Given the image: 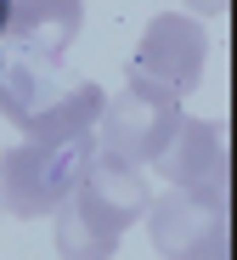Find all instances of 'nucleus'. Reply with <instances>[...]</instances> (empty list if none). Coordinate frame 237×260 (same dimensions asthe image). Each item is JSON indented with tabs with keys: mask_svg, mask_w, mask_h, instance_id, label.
Returning a JSON list of instances; mask_svg holds the SVG:
<instances>
[{
	"mask_svg": "<svg viewBox=\"0 0 237 260\" xmlns=\"http://www.w3.org/2000/svg\"><path fill=\"white\" fill-rule=\"evenodd\" d=\"M96 158V136H74V142H17L0 153V209L40 221V215H57L79 176Z\"/></svg>",
	"mask_w": 237,
	"mask_h": 260,
	"instance_id": "f257e3e1",
	"label": "nucleus"
},
{
	"mask_svg": "<svg viewBox=\"0 0 237 260\" xmlns=\"http://www.w3.org/2000/svg\"><path fill=\"white\" fill-rule=\"evenodd\" d=\"M181 119H186V113H181V96H175V91L124 74L119 91L102 96V113H96V130H90V136H96V153L147 170V164H158V153L170 147V136H175Z\"/></svg>",
	"mask_w": 237,
	"mask_h": 260,
	"instance_id": "f03ea898",
	"label": "nucleus"
},
{
	"mask_svg": "<svg viewBox=\"0 0 237 260\" xmlns=\"http://www.w3.org/2000/svg\"><path fill=\"white\" fill-rule=\"evenodd\" d=\"M158 176L181 192L204 198L209 209H226L231 198V147L220 119H181L170 147L158 153Z\"/></svg>",
	"mask_w": 237,
	"mask_h": 260,
	"instance_id": "7ed1b4c3",
	"label": "nucleus"
},
{
	"mask_svg": "<svg viewBox=\"0 0 237 260\" xmlns=\"http://www.w3.org/2000/svg\"><path fill=\"white\" fill-rule=\"evenodd\" d=\"M209 62V34L192 12H158L147 28H141V46L130 57V79H153L164 91L186 96L204 79Z\"/></svg>",
	"mask_w": 237,
	"mask_h": 260,
	"instance_id": "20e7f679",
	"label": "nucleus"
},
{
	"mask_svg": "<svg viewBox=\"0 0 237 260\" xmlns=\"http://www.w3.org/2000/svg\"><path fill=\"white\" fill-rule=\"evenodd\" d=\"M85 28V0H12L6 6V57H34V62H62Z\"/></svg>",
	"mask_w": 237,
	"mask_h": 260,
	"instance_id": "39448f33",
	"label": "nucleus"
},
{
	"mask_svg": "<svg viewBox=\"0 0 237 260\" xmlns=\"http://www.w3.org/2000/svg\"><path fill=\"white\" fill-rule=\"evenodd\" d=\"M147 198H153V187H147V176H141L136 164H119V158L96 153V158H90V170L79 176V187H74L68 204L85 215V221H96V226H108V232L124 238V232L141 221Z\"/></svg>",
	"mask_w": 237,
	"mask_h": 260,
	"instance_id": "423d86ee",
	"label": "nucleus"
},
{
	"mask_svg": "<svg viewBox=\"0 0 237 260\" xmlns=\"http://www.w3.org/2000/svg\"><path fill=\"white\" fill-rule=\"evenodd\" d=\"M141 226H147V238H153V249H158L164 260H186V254L209 249L215 238H231L226 209H209L204 198L181 192V187L147 198V209H141Z\"/></svg>",
	"mask_w": 237,
	"mask_h": 260,
	"instance_id": "0eeeda50",
	"label": "nucleus"
},
{
	"mask_svg": "<svg viewBox=\"0 0 237 260\" xmlns=\"http://www.w3.org/2000/svg\"><path fill=\"white\" fill-rule=\"evenodd\" d=\"M68 74L62 62H34V57H6L0 62V113H6L17 130L40 113V108H51L62 91H68Z\"/></svg>",
	"mask_w": 237,
	"mask_h": 260,
	"instance_id": "6e6552de",
	"label": "nucleus"
},
{
	"mask_svg": "<svg viewBox=\"0 0 237 260\" xmlns=\"http://www.w3.org/2000/svg\"><path fill=\"white\" fill-rule=\"evenodd\" d=\"M102 96L108 91L96 79H74L51 108H40L23 124V142H74V136H90V130H96V113H102Z\"/></svg>",
	"mask_w": 237,
	"mask_h": 260,
	"instance_id": "1a4fd4ad",
	"label": "nucleus"
},
{
	"mask_svg": "<svg viewBox=\"0 0 237 260\" xmlns=\"http://www.w3.org/2000/svg\"><path fill=\"white\" fill-rule=\"evenodd\" d=\"M57 254L62 260H113L119 254V232H108V226H96V221H85V215L74 209V204H62L57 209Z\"/></svg>",
	"mask_w": 237,
	"mask_h": 260,
	"instance_id": "9d476101",
	"label": "nucleus"
},
{
	"mask_svg": "<svg viewBox=\"0 0 237 260\" xmlns=\"http://www.w3.org/2000/svg\"><path fill=\"white\" fill-rule=\"evenodd\" d=\"M186 260H231V238H215L209 249H198V254H186Z\"/></svg>",
	"mask_w": 237,
	"mask_h": 260,
	"instance_id": "9b49d317",
	"label": "nucleus"
},
{
	"mask_svg": "<svg viewBox=\"0 0 237 260\" xmlns=\"http://www.w3.org/2000/svg\"><path fill=\"white\" fill-rule=\"evenodd\" d=\"M186 6H192V12H198V17H220V12H226V6H231V0H186Z\"/></svg>",
	"mask_w": 237,
	"mask_h": 260,
	"instance_id": "f8f14e48",
	"label": "nucleus"
},
{
	"mask_svg": "<svg viewBox=\"0 0 237 260\" xmlns=\"http://www.w3.org/2000/svg\"><path fill=\"white\" fill-rule=\"evenodd\" d=\"M0 215H6V209H0Z\"/></svg>",
	"mask_w": 237,
	"mask_h": 260,
	"instance_id": "ddd939ff",
	"label": "nucleus"
}]
</instances>
